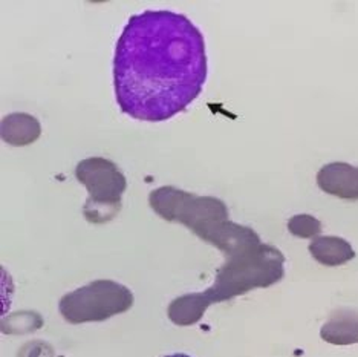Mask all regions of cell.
Wrapping results in <instances>:
<instances>
[{
  "label": "cell",
  "instance_id": "1",
  "mask_svg": "<svg viewBox=\"0 0 358 357\" xmlns=\"http://www.w3.org/2000/svg\"><path fill=\"white\" fill-rule=\"evenodd\" d=\"M206 40L181 13L148 10L126 23L113 57V88L121 112L141 121H166L204 91Z\"/></svg>",
  "mask_w": 358,
  "mask_h": 357
},
{
  "label": "cell",
  "instance_id": "2",
  "mask_svg": "<svg viewBox=\"0 0 358 357\" xmlns=\"http://www.w3.org/2000/svg\"><path fill=\"white\" fill-rule=\"evenodd\" d=\"M130 304V296L124 288L112 282H95L94 286L68 296L62 304L66 318L81 322L86 319H100L112 313L124 310Z\"/></svg>",
  "mask_w": 358,
  "mask_h": 357
},
{
  "label": "cell",
  "instance_id": "3",
  "mask_svg": "<svg viewBox=\"0 0 358 357\" xmlns=\"http://www.w3.org/2000/svg\"><path fill=\"white\" fill-rule=\"evenodd\" d=\"M76 175L92 192L94 200H118L126 189V178L112 161L94 157L83 160L76 169Z\"/></svg>",
  "mask_w": 358,
  "mask_h": 357
},
{
  "label": "cell",
  "instance_id": "4",
  "mask_svg": "<svg viewBox=\"0 0 358 357\" xmlns=\"http://www.w3.org/2000/svg\"><path fill=\"white\" fill-rule=\"evenodd\" d=\"M42 134L38 120L28 113H10L2 120V138L13 146L34 143Z\"/></svg>",
  "mask_w": 358,
  "mask_h": 357
},
{
  "label": "cell",
  "instance_id": "5",
  "mask_svg": "<svg viewBox=\"0 0 358 357\" xmlns=\"http://www.w3.org/2000/svg\"><path fill=\"white\" fill-rule=\"evenodd\" d=\"M166 357H190L187 354H170V356H166Z\"/></svg>",
  "mask_w": 358,
  "mask_h": 357
}]
</instances>
